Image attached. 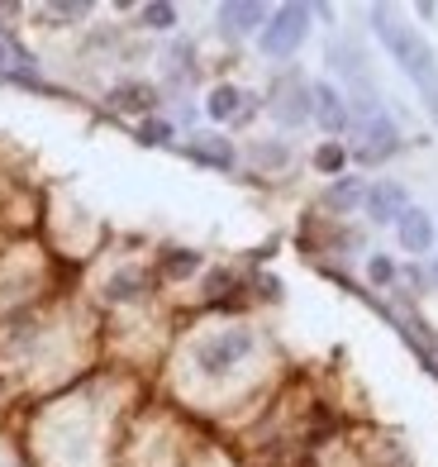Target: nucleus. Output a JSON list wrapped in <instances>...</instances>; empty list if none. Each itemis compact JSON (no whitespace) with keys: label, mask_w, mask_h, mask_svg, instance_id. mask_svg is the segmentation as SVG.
<instances>
[{"label":"nucleus","mask_w":438,"mask_h":467,"mask_svg":"<svg viewBox=\"0 0 438 467\" xmlns=\"http://www.w3.org/2000/svg\"><path fill=\"white\" fill-rule=\"evenodd\" d=\"M372 25H377V34H382V44L391 48V57L405 67V77L420 87V96L429 100V110L438 115V62H433V48L410 25H401L391 10H372Z\"/></svg>","instance_id":"1"},{"label":"nucleus","mask_w":438,"mask_h":467,"mask_svg":"<svg viewBox=\"0 0 438 467\" xmlns=\"http://www.w3.org/2000/svg\"><path fill=\"white\" fill-rule=\"evenodd\" d=\"M305 34H310V10L305 5H281V10L267 15V25H262V53L267 57H290L305 44Z\"/></svg>","instance_id":"2"},{"label":"nucleus","mask_w":438,"mask_h":467,"mask_svg":"<svg viewBox=\"0 0 438 467\" xmlns=\"http://www.w3.org/2000/svg\"><path fill=\"white\" fill-rule=\"evenodd\" d=\"M248 353H253V334L248 329H219L215 338H205L196 348V368L205 377H224L229 368H239Z\"/></svg>","instance_id":"3"},{"label":"nucleus","mask_w":438,"mask_h":467,"mask_svg":"<svg viewBox=\"0 0 438 467\" xmlns=\"http://www.w3.org/2000/svg\"><path fill=\"white\" fill-rule=\"evenodd\" d=\"M272 96H277V100H272V115H277L281 124H305L310 115H315V96H310V87H305L296 72H286V77L277 81Z\"/></svg>","instance_id":"4"},{"label":"nucleus","mask_w":438,"mask_h":467,"mask_svg":"<svg viewBox=\"0 0 438 467\" xmlns=\"http://www.w3.org/2000/svg\"><path fill=\"white\" fill-rule=\"evenodd\" d=\"M405 210H410V205H405V186L377 182V186L367 191V215L377 220V224H395V220L405 215Z\"/></svg>","instance_id":"5"},{"label":"nucleus","mask_w":438,"mask_h":467,"mask_svg":"<svg viewBox=\"0 0 438 467\" xmlns=\"http://www.w3.org/2000/svg\"><path fill=\"white\" fill-rule=\"evenodd\" d=\"M395 124L386 119V115H372L367 119V143L358 148V162H382V158H391L395 153Z\"/></svg>","instance_id":"6"},{"label":"nucleus","mask_w":438,"mask_h":467,"mask_svg":"<svg viewBox=\"0 0 438 467\" xmlns=\"http://www.w3.org/2000/svg\"><path fill=\"white\" fill-rule=\"evenodd\" d=\"M395 234H401L405 253H429L433 248V220L424 215V210H405V215L395 220Z\"/></svg>","instance_id":"7"},{"label":"nucleus","mask_w":438,"mask_h":467,"mask_svg":"<svg viewBox=\"0 0 438 467\" xmlns=\"http://www.w3.org/2000/svg\"><path fill=\"white\" fill-rule=\"evenodd\" d=\"M310 96H315V119L324 124L329 134L348 130V105H343L339 91H333V87H310Z\"/></svg>","instance_id":"8"},{"label":"nucleus","mask_w":438,"mask_h":467,"mask_svg":"<svg viewBox=\"0 0 438 467\" xmlns=\"http://www.w3.org/2000/svg\"><path fill=\"white\" fill-rule=\"evenodd\" d=\"M186 153H191L196 162H205V167H234V148H229V139H219V134L191 139V143H186Z\"/></svg>","instance_id":"9"},{"label":"nucleus","mask_w":438,"mask_h":467,"mask_svg":"<svg viewBox=\"0 0 438 467\" xmlns=\"http://www.w3.org/2000/svg\"><path fill=\"white\" fill-rule=\"evenodd\" d=\"M219 19H224V29H229V34H248V29L267 25V10L258 5V0H234V5H224V10H219Z\"/></svg>","instance_id":"10"},{"label":"nucleus","mask_w":438,"mask_h":467,"mask_svg":"<svg viewBox=\"0 0 438 467\" xmlns=\"http://www.w3.org/2000/svg\"><path fill=\"white\" fill-rule=\"evenodd\" d=\"M143 286H148L143 272H115V277L106 282V296H110V301H138Z\"/></svg>","instance_id":"11"},{"label":"nucleus","mask_w":438,"mask_h":467,"mask_svg":"<svg viewBox=\"0 0 438 467\" xmlns=\"http://www.w3.org/2000/svg\"><path fill=\"white\" fill-rule=\"evenodd\" d=\"M239 100H248L239 87H215V91H210V100H205V110H210L215 119H229V115H239V110H243Z\"/></svg>","instance_id":"12"},{"label":"nucleus","mask_w":438,"mask_h":467,"mask_svg":"<svg viewBox=\"0 0 438 467\" xmlns=\"http://www.w3.org/2000/svg\"><path fill=\"white\" fill-rule=\"evenodd\" d=\"M110 100L119 105V110H148V105H153V91H148V87H119Z\"/></svg>","instance_id":"13"},{"label":"nucleus","mask_w":438,"mask_h":467,"mask_svg":"<svg viewBox=\"0 0 438 467\" xmlns=\"http://www.w3.org/2000/svg\"><path fill=\"white\" fill-rule=\"evenodd\" d=\"M143 25H148V29H172L177 10L172 5H143Z\"/></svg>","instance_id":"14"},{"label":"nucleus","mask_w":438,"mask_h":467,"mask_svg":"<svg viewBox=\"0 0 438 467\" xmlns=\"http://www.w3.org/2000/svg\"><path fill=\"white\" fill-rule=\"evenodd\" d=\"M358 196H362V186H358V182H339V186H333L324 201H329V205H343V210H348V205H358Z\"/></svg>","instance_id":"15"},{"label":"nucleus","mask_w":438,"mask_h":467,"mask_svg":"<svg viewBox=\"0 0 438 467\" xmlns=\"http://www.w3.org/2000/svg\"><path fill=\"white\" fill-rule=\"evenodd\" d=\"M343 158H348V153H343L339 143H324L320 153H315V167H320V172H339V167H343Z\"/></svg>","instance_id":"16"},{"label":"nucleus","mask_w":438,"mask_h":467,"mask_svg":"<svg viewBox=\"0 0 438 467\" xmlns=\"http://www.w3.org/2000/svg\"><path fill=\"white\" fill-rule=\"evenodd\" d=\"M196 267H200L196 253H177V258H167V272H172V277H186V272H196Z\"/></svg>","instance_id":"17"},{"label":"nucleus","mask_w":438,"mask_h":467,"mask_svg":"<svg viewBox=\"0 0 438 467\" xmlns=\"http://www.w3.org/2000/svg\"><path fill=\"white\" fill-rule=\"evenodd\" d=\"M367 277H372V282H391V277H395V263H391V258H372V263H367Z\"/></svg>","instance_id":"18"},{"label":"nucleus","mask_w":438,"mask_h":467,"mask_svg":"<svg viewBox=\"0 0 438 467\" xmlns=\"http://www.w3.org/2000/svg\"><path fill=\"white\" fill-rule=\"evenodd\" d=\"M172 139V130H167L162 119H153V124H143V143H167Z\"/></svg>","instance_id":"19"},{"label":"nucleus","mask_w":438,"mask_h":467,"mask_svg":"<svg viewBox=\"0 0 438 467\" xmlns=\"http://www.w3.org/2000/svg\"><path fill=\"white\" fill-rule=\"evenodd\" d=\"M48 15H57V19H81V15H87V5H53Z\"/></svg>","instance_id":"20"},{"label":"nucleus","mask_w":438,"mask_h":467,"mask_svg":"<svg viewBox=\"0 0 438 467\" xmlns=\"http://www.w3.org/2000/svg\"><path fill=\"white\" fill-rule=\"evenodd\" d=\"M258 158H262V162H281L286 148H258Z\"/></svg>","instance_id":"21"},{"label":"nucleus","mask_w":438,"mask_h":467,"mask_svg":"<svg viewBox=\"0 0 438 467\" xmlns=\"http://www.w3.org/2000/svg\"><path fill=\"white\" fill-rule=\"evenodd\" d=\"M433 282H438V258H433Z\"/></svg>","instance_id":"22"}]
</instances>
